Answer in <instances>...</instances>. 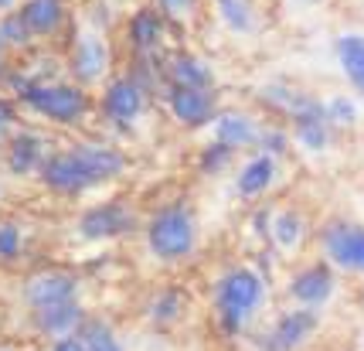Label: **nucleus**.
<instances>
[{"label":"nucleus","mask_w":364,"mask_h":351,"mask_svg":"<svg viewBox=\"0 0 364 351\" xmlns=\"http://www.w3.org/2000/svg\"><path fill=\"white\" fill-rule=\"evenodd\" d=\"M82 345H85V351H123L119 341L112 337V331L102 328V324H85L82 328Z\"/></svg>","instance_id":"4be33fe9"},{"label":"nucleus","mask_w":364,"mask_h":351,"mask_svg":"<svg viewBox=\"0 0 364 351\" xmlns=\"http://www.w3.org/2000/svg\"><path fill=\"white\" fill-rule=\"evenodd\" d=\"M129 225V211L119 205H102V208H92L85 219H82V232L89 239H106V236H116L123 232Z\"/></svg>","instance_id":"1a4fd4ad"},{"label":"nucleus","mask_w":364,"mask_h":351,"mask_svg":"<svg viewBox=\"0 0 364 351\" xmlns=\"http://www.w3.org/2000/svg\"><path fill=\"white\" fill-rule=\"evenodd\" d=\"M7 4H11V0H0V7H7Z\"/></svg>","instance_id":"c756f323"},{"label":"nucleus","mask_w":364,"mask_h":351,"mask_svg":"<svg viewBox=\"0 0 364 351\" xmlns=\"http://www.w3.org/2000/svg\"><path fill=\"white\" fill-rule=\"evenodd\" d=\"M11 171L14 174H24V171H31L34 164L41 160V140L31 137V133H24V137H17L14 144H11Z\"/></svg>","instance_id":"6ab92c4d"},{"label":"nucleus","mask_w":364,"mask_h":351,"mask_svg":"<svg viewBox=\"0 0 364 351\" xmlns=\"http://www.w3.org/2000/svg\"><path fill=\"white\" fill-rule=\"evenodd\" d=\"M160 4V11H167V14H184V11H188L191 7V0H157Z\"/></svg>","instance_id":"bb28decb"},{"label":"nucleus","mask_w":364,"mask_h":351,"mask_svg":"<svg viewBox=\"0 0 364 351\" xmlns=\"http://www.w3.org/2000/svg\"><path fill=\"white\" fill-rule=\"evenodd\" d=\"M28 300H31L34 314L62 307V303H72L75 300V283L65 273H41V276H34L31 287H28Z\"/></svg>","instance_id":"423d86ee"},{"label":"nucleus","mask_w":364,"mask_h":351,"mask_svg":"<svg viewBox=\"0 0 364 351\" xmlns=\"http://www.w3.org/2000/svg\"><path fill=\"white\" fill-rule=\"evenodd\" d=\"M314 324H317V318H314L310 310H293V314H286V318L279 320V328L272 331V345L279 351L296 348V345H303L306 335L314 331Z\"/></svg>","instance_id":"ddd939ff"},{"label":"nucleus","mask_w":364,"mask_h":351,"mask_svg":"<svg viewBox=\"0 0 364 351\" xmlns=\"http://www.w3.org/2000/svg\"><path fill=\"white\" fill-rule=\"evenodd\" d=\"M129 38H133V45L140 51L154 48L160 41V17L154 11H140V14L133 17V24H129Z\"/></svg>","instance_id":"aec40b11"},{"label":"nucleus","mask_w":364,"mask_h":351,"mask_svg":"<svg viewBox=\"0 0 364 351\" xmlns=\"http://www.w3.org/2000/svg\"><path fill=\"white\" fill-rule=\"evenodd\" d=\"M272 232H276V239L283 242V246H293V242L300 239L303 225H300V219H296V215H279V219H276V229H272Z\"/></svg>","instance_id":"b1692460"},{"label":"nucleus","mask_w":364,"mask_h":351,"mask_svg":"<svg viewBox=\"0 0 364 351\" xmlns=\"http://www.w3.org/2000/svg\"><path fill=\"white\" fill-rule=\"evenodd\" d=\"M21 17H24V24H28L31 31L45 34L58 24L62 7H58V0H28V4L21 7Z\"/></svg>","instance_id":"f3484780"},{"label":"nucleus","mask_w":364,"mask_h":351,"mask_svg":"<svg viewBox=\"0 0 364 351\" xmlns=\"http://www.w3.org/2000/svg\"><path fill=\"white\" fill-rule=\"evenodd\" d=\"M171 110L181 123L188 127H201L215 112V96L208 89H188V85H174L171 89Z\"/></svg>","instance_id":"0eeeda50"},{"label":"nucleus","mask_w":364,"mask_h":351,"mask_svg":"<svg viewBox=\"0 0 364 351\" xmlns=\"http://www.w3.org/2000/svg\"><path fill=\"white\" fill-rule=\"evenodd\" d=\"M143 110V93L133 79H119L106 93V116L112 123H133Z\"/></svg>","instance_id":"6e6552de"},{"label":"nucleus","mask_w":364,"mask_h":351,"mask_svg":"<svg viewBox=\"0 0 364 351\" xmlns=\"http://www.w3.org/2000/svg\"><path fill=\"white\" fill-rule=\"evenodd\" d=\"M28 38H31V28L24 24L21 11H17V14H11L4 24H0V41H7V45H24Z\"/></svg>","instance_id":"5701e85b"},{"label":"nucleus","mask_w":364,"mask_h":351,"mask_svg":"<svg viewBox=\"0 0 364 351\" xmlns=\"http://www.w3.org/2000/svg\"><path fill=\"white\" fill-rule=\"evenodd\" d=\"M7 123H11V106L0 99V133H4V127H7Z\"/></svg>","instance_id":"c85d7f7f"},{"label":"nucleus","mask_w":364,"mask_h":351,"mask_svg":"<svg viewBox=\"0 0 364 351\" xmlns=\"http://www.w3.org/2000/svg\"><path fill=\"white\" fill-rule=\"evenodd\" d=\"M123 164H127L123 154L112 147H75L45 160V181L58 192H82V188H92L95 181L119 174Z\"/></svg>","instance_id":"f257e3e1"},{"label":"nucleus","mask_w":364,"mask_h":351,"mask_svg":"<svg viewBox=\"0 0 364 351\" xmlns=\"http://www.w3.org/2000/svg\"><path fill=\"white\" fill-rule=\"evenodd\" d=\"M262 300V280L252 270L228 273L218 287V314L228 328H242Z\"/></svg>","instance_id":"f03ea898"},{"label":"nucleus","mask_w":364,"mask_h":351,"mask_svg":"<svg viewBox=\"0 0 364 351\" xmlns=\"http://www.w3.org/2000/svg\"><path fill=\"white\" fill-rule=\"evenodd\" d=\"M171 79L174 85H188V89H208V82H211V72H208V65L201 58H194V55H181L171 62Z\"/></svg>","instance_id":"dca6fc26"},{"label":"nucleus","mask_w":364,"mask_h":351,"mask_svg":"<svg viewBox=\"0 0 364 351\" xmlns=\"http://www.w3.org/2000/svg\"><path fill=\"white\" fill-rule=\"evenodd\" d=\"M215 137H218L222 147L235 150V147H245L255 140V123L245 112H222L215 120Z\"/></svg>","instance_id":"f8f14e48"},{"label":"nucleus","mask_w":364,"mask_h":351,"mask_svg":"<svg viewBox=\"0 0 364 351\" xmlns=\"http://www.w3.org/2000/svg\"><path fill=\"white\" fill-rule=\"evenodd\" d=\"M218 11H222L225 24H228L232 31H252L255 17H252L249 0H218Z\"/></svg>","instance_id":"412c9836"},{"label":"nucleus","mask_w":364,"mask_h":351,"mask_svg":"<svg viewBox=\"0 0 364 351\" xmlns=\"http://www.w3.org/2000/svg\"><path fill=\"white\" fill-rule=\"evenodd\" d=\"M55 351H85V345H82V337H62Z\"/></svg>","instance_id":"cd10ccee"},{"label":"nucleus","mask_w":364,"mask_h":351,"mask_svg":"<svg viewBox=\"0 0 364 351\" xmlns=\"http://www.w3.org/2000/svg\"><path fill=\"white\" fill-rule=\"evenodd\" d=\"M327 116H331V120H337V123H350V120L358 116V106H354L350 99L337 96V99H331V103H327Z\"/></svg>","instance_id":"a878e982"},{"label":"nucleus","mask_w":364,"mask_h":351,"mask_svg":"<svg viewBox=\"0 0 364 351\" xmlns=\"http://www.w3.org/2000/svg\"><path fill=\"white\" fill-rule=\"evenodd\" d=\"M17 249H21L17 225L14 222H4V225H0V256H4V259H14Z\"/></svg>","instance_id":"393cba45"},{"label":"nucleus","mask_w":364,"mask_h":351,"mask_svg":"<svg viewBox=\"0 0 364 351\" xmlns=\"http://www.w3.org/2000/svg\"><path fill=\"white\" fill-rule=\"evenodd\" d=\"M150 249L160 259H181L194 249V215L188 208H167L150 222Z\"/></svg>","instance_id":"7ed1b4c3"},{"label":"nucleus","mask_w":364,"mask_h":351,"mask_svg":"<svg viewBox=\"0 0 364 351\" xmlns=\"http://www.w3.org/2000/svg\"><path fill=\"white\" fill-rule=\"evenodd\" d=\"M272 177H276V160H272L269 154H266V157H255L242 167V174H238V192L242 194L266 192L272 184Z\"/></svg>","instance_id":"4468645a"},{"label":"nucleus","mask_w":364,"mask_h":351,"mask_svg":"<svg viewBox=\"0 0 364 351\" xmlns=\"http://www.w3.org/2000/svg\"><path fill=\"white\" fill-rule=\"evenodd\" d=\"M323 249L337 266L364 273V229L361 225H331L323 236Z\"/></svg>","instance_id":"39448f33"},{"label":"nucleus","mask_w":364,"mask_h":351,"mask_svg":"<svg viewBox=\"0 0 364 351\" xmlns=\"http://www.w3.org/2000/svg\"><path fill=\"white\" fill-rule=\"evenodd\" d=\"M79 303H62V307H51V310H41L38 314V324H41V331H51V335H68V331H75L79 328Z\"/></svg>","instance_id":"a211bd4d"},{"label":"nucleus","mask_w":364,"mask_h":351,"mask_svg":"<svg viewBox=\"0 0 364 351\" xmlns=\"http://www.w3.org/2000/svg\"><path fill=\"white\" fill-rule=\"evenodd\" d=\"M337 58L350 79V85L364 96V34H341L337 38Z\"/></svg>","instance_id":"9b49d317"},{"label":"nucleus","mask_w":364,"mask_h":351,"mask_svg":"<svg viewBox=\"0 0 364 351\" xmlns=\"http://www.w3.org/2000/svg\"><path fill=\"white\" fill-rule=\"evenodd\" d=\"M21 93L28 96L34 110L58 123H75L85 112V96H82V89H72V85H34V89H21Z\"/></svg>","instance_id":"20e7f679"},{"label":"nucleus","mask_w":364,"mask_h":351,"mask_svg":"<svg viewBox=\"0 0 364 351\" xmlns=\"http://www.w3.org/2000/svg\"><path fill=\"white\" fill-rule=\"evenodd\" d=\"M293 297L306 307H317L333 293V276L323 266H314V270H303L296 280H293Z\"/></svg>","instance_id":"9d476101"},{"label":"nucleus","mask_w":364,"mask_h":351,"mask_svg":"<svg viewBox=\"0 0 364 351\" xmlns=\"http://www.w3.org/2000/svg\"><path fill=\"white\" fill-rule=\"evenodd\" d=\"M106 65V45L95 38V34H85L79 41V51H75V75L79 79H95Z\"/></svg>","instance_id":"2eb2a0df"}]
</instances>
